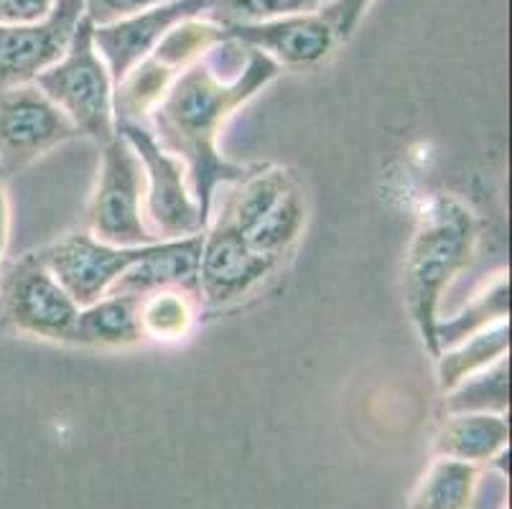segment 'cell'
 <instances>
[{
    "instance_id": "1",
    "label": "cell",
    "mask_w": 512,
    "mask_h": 509,
    "mask_svg": "<svg viewBox=\"0 0 512 509\" xmlns=\"http://www.w3.org/2000/svg\"><path fill=\"white\" fill-rule=\"evenodd\" d=\"M278 64L263 51L248 49V56L227 64L217 72L212 49L197 62L181 69L151 112L156 143L186 166V181L199 214L207 224L212 212L214 191L220 184H237L253 171L240 163H230L217 151V135L222 125L240 105L258 95L273 82Z\"/></svg>"
},
{
    "instance_id": "2",
    "label": "cell",
    "mask_w": 512,
    "mask_h": 509,
    "mask_svg": "<svg viewBox=\"0 0 512 509\" xmlns=\"http://www.w3.org/2000/svg\"><path fill=\"white\" fill-rule=\"evenodd\" d=\"M479 224L472 209L451 194H436L418 214L416 232L403 265L408 316L431 357H439L436 321L451 280L474 258Z\"/></svg>"
},
{
    "instance_id": "3",
    "label": "cell",
    "mask_w": 512,
    "mask_h": 509,
    "mask_svg": "<svg viewBox=\"0 0 512 509\" xmlns=\"http://www.w3.org/2000/svg\"><path fill=\"white\" fill-rule=\"evenodd\" d=\"M92 21L79 18L67 51L57 64L34 79V84L72 120L79 135L100 146L115 138L113 79L92 41Z\"/></svg>"
},
{
    "instance_id": "4",
    "label": "cell",
    "mask_w": 512,
    "mask_h": 509,
    "mask_svg": "<svg viewBox=\"0 0 512 509\" xmlns=\"http://www.w3.org/2000/svg\"><path fill=\"white\" fill-rule=\"evenodd\" d=\"M146 171L123 135L102 146L100 179L87 207L92 237L115 247L153 245L156 237L143 222Z\"/></svg>"
},
{
    "instance_id": "5",
    "label": "cell",
    "mask_w": 512,
    "mask_h": 509,
    "mask_svg": "<svg viewBox=\"0 0 512 509\" xmlns=\"http://www.w3.org/2000/svg\"><path fill=\"white\" fill-rule=\"evenodd\" d=\"M115 133L123 135L141 158L146 171L143 222L156 242L181 240L207 230L192 191L186 189V166L176 156L158 146L151 130L136 123H115Z\"/></svg>"
},
{
    "instance_id": "6",
    "label": "cell",
    "mask_w": 512,
    "mask_h": 509,
    "mask_svg": "<svg viewBox=\"0 0 512 509\" xmlns=\"http://www.w3.org/2000/svg\"><path fill=\"white\" fill-rule=\"evenodd\" d=\"M0 316L21 334L72 344L79 306L31 252L0 273Z\"/></svg>"
},
{
    "instance_id": "7",
    "label": "cell",
    "mask_w": 512,
    "mask_h": 509,
    "mask_svg": "<svg viewBox=\"0 0 512 509\" xmlns=\"http://www.w3.org/2000/svg\"><path fill=\"white\" fill-rule=\"evenodd\" d=\"M79 138L72 120L34 82L0 87V176H16L44 153Z\"/></svg>"
},
{
    "instance_id": "8",
    "label": "cell",
    "mask_w": 512,
    "mask_h": 509,
    "mask_svg": "<svg viewBox=\"0 0 512 509\" xmlns=\"http://www.w3.org/2000/svg\"><path fill=\"white\" fill-rule=\"evenodd\" d=\"M281 260L260 255L250 247L248 235L237 230L232 219L220 212L217 222L204 232L199 255V298L212 308L230 306L232 301L263 283Z\"/></svg>"
},
{
    "instance_id": "9",
    "label": "cell",
    "mask_w": 512,
    "mask_h": 509,
    "mask_svg": "<svg viewBox=\"0 0 512 509\" xmlns=\"http://www.w3.org/2000/svg\"><path fill=\"white\" fill-rule=\"evenodd\" d=\"M146 252L148 245L115 247L87 232H72L54 245L44 247L39 258L59 280V286L72 296V301L85 308L105 298L115 280Z\"/></svg>"
},
{
    "instance_id": "10",
    "label": "cell",
    "mask_w": 512,
    "mask_h": 509,
    "mask_svg": "<svg viewBox=\"0 0 512 509\" xmlns=\"http://www.w3.org/2000/svg\"><path fill=\"white\" fill-rule=\"evenodd\" d=\"M85 0H57L49 16L26 26L0 23V87L29 84L67 51Z\"/></svg>"
},
{
    "instance_id": "11",
    "label": "cell",
    "mask_w": 512,
    "mask_h": 509,
    "mask_svg": "<svg viewBox=\"0 0 512 509\" xmlns=\"http://www.w3.org/2000/svg\"><path fill=\"white\" fill-rule=\"evenodd\" d=\"M207 6L209 0H169L164 6L136 13L123 21L95 26L92 41L110 72L113 90L146 56H151L158 41L164 39L176 23L186 21V18H199L207 11Z\"/></svg>"
},
{
    "instance_id": "12",
    "label": "cell",
    "mask_w": 512,
    "mask_h": 509,
    "mask_svg": "<svg viewBox=\"0 0 512 509\" xmlns=\"http://www.w3.org/2000/svg\"><path fill=\"white\" fill-rule=\"evenodd\" d=\"M225 28L227 39H235L250 49L271 56L278 67L311 69L329 59L337 36L319 13L276 18L263 23H232Z\"/></svg>"
},
{
    "instance_id": "13",
    "label": "cell",
    "mask_w": 512,
    "mask_h": 509,
    "mask_svg": "<svg viewBox=\"0 0 512 509\" xmlns=\"http://www.w3.org/2000/svg\"><path fill=\"white\" fill-rule=\"evenodd\" d=\"M204 232L181 240H166L148 245V252L138 263L130 265L113 283L107 296L143 298L148 293L176 288L199 298V255H202Z\"/></svg>"
},
{
    "instance_id": "14",
    "label": "cell",
    "mask_w": 512,
    "mask_h": 509,
    "mask_svg": "<svg viewBox=\"0 0 512 509\" xmlns=\"http://www.w3.org/2000/svg\"><path fill=\"white\" fill-rule=\"evenodd\" d=\"M505 415L500 413H451L434 438V454L441 459L484 464L507 451Z\"/></svg>"
},
{
    "instance_id": "15",
    "label": "cell",
    "mask_w": 512,
    "mask_h": 509,
    "mask_svg": "<svg viewBox=\"0 0 512 509\" xmlns=\"http://www.w3.org/2000/svg\"><path fill=\"white\" fill-rule=\"evenodd\" d=\"M143 339L138 301L128 296H105L79 308L72 344L85 347H130Z\"/></svg>"
},
{
    "instance_id": "16",
    "label": "cell",
    "mask_w": 512,
    "mask_h": 509,
    "mask_svg": "<svg viewBox=\"0 0 512 509\" xmlns=\"http://www.w3.org/2000/svg\"><path fill=\"white\" fill-rule=\"evenodd\" d=\"M507 347H510V324L505 319L467 336L464 342L454 344V347L444 349L436 357L441 392L446 395L456 385H462L467 377L477 375V372L487 370L490 364H495L497 359L507 357Z\"/></svg>"
},
{
    "instance_id": "17",
    "label": "cell",
    "mask_w": 512,
    "mask_h": 509,
    "mask_svg": "<svg viewBox=\"0 0 512 509\" xmlns=\"http://www.w3.org/2000/svg\"><path fill=\"white\" fill-rule=\"evenodd\" d=\"M477 464L436 456L421 476L408 509H469L479 484Z\"/></svg>"
},
{
    "instance_id": "18",
    "label": "cell",
    "mask_w": 512,
    "mask_h": 509,
    "mask_svg": "<svg viewBox=\"0 0 512 509\" xmlns=\"http://www.w3.org/2000/svg\"><path fill=\"white\" fill-rule=\"evenodd\" d=\"M293 184L286 168H253L242 181H237V189L227 196L222 212L232 219L242 235H250L255 224L276 207V202L286 194Z\"/></svg>"
},
{
    "instance_id": "19",
    "label": "cell",
    "mask_w": 512,
    "mask_h": 509,
    "mask_svg": "<svg viewBox=\"0 0 512 509\" xmlns=\"http://www.w3.org/2000/svg\"><path fill=\"white\" fill-rule=\"evenodd\" d=\"M197 306H202L197 298L176 288L138 298V321H141L143 336H151L158 342L186 339L197 321Z\"/></svg>"
},
{
    "instance_id": "20",
    "label": "cell",
    "mask_w": 512,
    "mask_h": 509,
    "mask_svg": "<svg viewBox=\"0 0 512 509\" xmlns=\"http://www.w3.org/2000/svg\"><path fill=\"white\" fill-rule=\"evenodd\" d=\"M510 316V283L505 275L492 283L484 293H479L459 316H451L446 321H436V342H439V354L454 344L464 342L467 336L487 329V326L505 321Z\"/></svg>"
},
{
    "instance_id": "21",
    "label": "cell",
    "mask_w": 512,
    "mask_h": 509,
    "mask_svg": "<svg viewBox=\"0 0 512 509\" xmlns=\"http://www.w3.org/2000/svg\"><path fill=\"white\" fill-rule=\"evenodd\" d=\"M306 224V204L304 196L296 186L286 191L276 202V207L265 214L255 230L248 235L250 247L260 255H268V258L281 260L283 252L299 240L301 230Z\"/></svg>"
},
{
    "instance_id": "22",
    "label": "cell",
    "mask_w": 512,
    "mask_h": 509,
    "mask_svg": "<svg viewBox=\"0 0 512 509\" xmlns=\"http://www.w3.org/2000/svg\"><path fill=\"white\" fill-rule=\"evenodd\" d=\"M510 400V367L507 357L497 359L487 370L467 377L462 385L446 392L449 413H500L505 415Z\"/></svg>"
},
{
    "instance_id": "23",
    "label": "cell",
    "mask_w": 512,
    "mask_h": 509,
    "mask_svg": "<svg viewBox=\"0 0 512 509\" xmlns=\"http://www.w3.org/2000/svg\"><path fill=\"white\" fill-rule=\"evenodd\" d=\"M327 0H209L202 18L217 26L232 23H263L288 16H306L324 6Z\"/></svg>"
},
{
    "instance_id": "24",
    "label": "cell",
    "mask_w": 512,
    "mask_h": 509,
    "mask_svg": "<svg viewBox=\"0 0 512 509\" xmlns=\"http://www.w3.org/2000/svg\"><path fill=\"white\" fill-rule=\"evenodd\" d=\"M164 3L169 0H85V16L90 18L92 26H107V23L123 21L136 13L164 6Z\"/></svg>"
},
{
    "instance_id": "25",
    "label": "cell",
    "mask_w": 512,
    "mask_h": 509,
    "mask_svg": "<svg viewBox=\"0 0 512 509\" xmlns=\"http://www.w3.org/2000/svg\"><path fill=\"white\" fill-rule=\"evenodd\" d=\"M370 3L372 0H329L327 6L319 11V16L332 26L337 41H347L355 34L357 23L362 21Z\"/></svg>"
},
{
    "instance_id": "26",
    "label": "cell",
    "mask_w": 512,
    "mask_h": 509,
    "mask_svg": "<svg viewBox=\"0 0 512 509\" xmlns=\"http://www.w3.org/2000/svg\"><path fill=\"white\" fill-rule=\"evenodd\" d=\"M57 0H0V23L3 26H26L44 21Z\"/></svg>"
},
{
    "instance_id": "27",
    "label": "cell",
    "mask_w": 512,
    "mask_h": 509,
    "mask_svg": "<svg viewBox=\"0 0 512 509\" xmlns=\"http://www.w3.org/2000/svg\"><path fill=\"white\" fill-rule=\"evenodd\" d=\"M8 232H11V207H8V194L3 186V176H0V265H3V255L8 247Z\"/></svg>"
}]
</instances>
